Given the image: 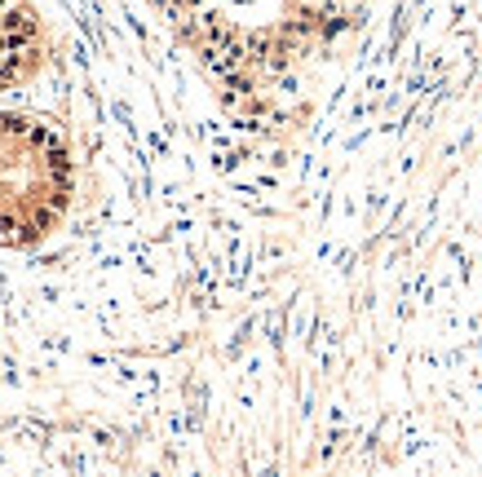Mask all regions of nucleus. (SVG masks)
I'll return each instance as SVG.
<instances>
[{
    "label": "nucleus",
    "mask_w": 482,
    "mask_h": 477,
    "mask_svg": "<svg viewBox=\"0 0 482 477\" xmlns=\"http://www.w3.org/2000/svg\"><path fill=\"white\" fill-rule=\"evenodd\" d=\"M164 18L243 89H270L319 58L359 0H155Z\"/></svg>",
    "instance_id": "obj_1"
},
{
    "label": "nucleus",
    "mask_w": 482,
    "mask_h": 477,
    "mask_svg": "<svg viewBox=\"0 0 482 477\" xmlns=\"http://www.w3.org/2000/svg\"><path fill=\"white\" fill-rule=\"evenodd\" d=\"M76 195V159L53 119L0 111V243L31 247Z\"/></svg>",
    "instance_id": "obj_2"
},
{
    "label": "nucleus",
    "mask_w": 482,
    "mask_h": 477,
    "mask_svg": "<svg viewBox=\"0 0 482 477\" xmlns=\"http://www.w3.org/2000/svg\"><path fill=\"white\" fill-rule=\"evenodd\" d=\"M45 58V31L27 0H0V89L22 85Z\"/></svg>",
    "instance_id": "obj_3"
}]
</instances>
